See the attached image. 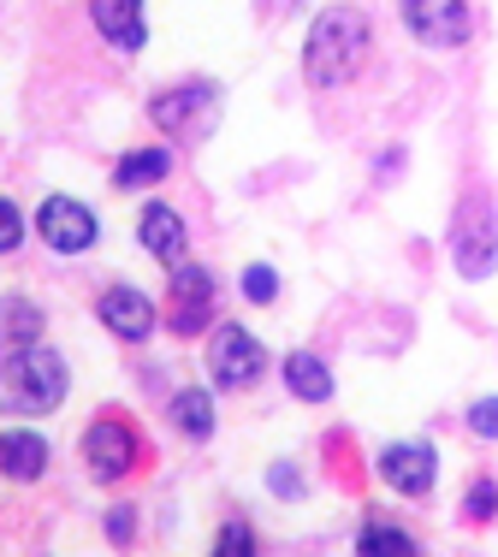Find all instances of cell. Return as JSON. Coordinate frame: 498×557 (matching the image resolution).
<instances>
[{"label":"cell","instance_id":"cell-5","mask_svg":"<svg viewBox=\"0 0 498 557\" xmlns=\"http://www.w3.org/2000/svg\"><path fill=\"white\" fill-rule=\"evenodd\" d=\"M142 457V433L130 428L120 416H101L84 428V469L96 474V481H125L130 469H137Z\"/></svg>","mask_w":498,"mask_h":557},{"label":"cell","instance_id":"cell-7","mask_svg":"<svg viewBox=\"0 0 498 557\" xmlns=\"http://www.w3.org/2000/svg\"><path fill=\"white\" fill-rule=\"evenodd\" d=\"M379 481H386L391 493H403V498H427V493H434V481H439V450L427 440L386 445V450H379Z\"/></svg>","mask_w":498,"mask_h":557},{"label":"cell","instance_id":"cell-20","mask_svg":"<svg viewBox=\"0 0 498 557\" xmlns=\"http://www.w3.org/2000/svg\"><path fill=\"white\" fill-rule=\"evenodd\" d=\"M493 510H498V486L475 481V486H469V498H463V516H469V522H493Z\"/></svg>","mask_w":498,"mask_h":557},{"label":"cell","instance_id":"cell-21","mask_svg":"<svg viewBox=\"0 0 498 557\" xmlns=\"http://www.w3.org/2000/svg\"><path fill=\"white\" fill-rule=\"evenodd\" d=\"M469 433L475 440H498V397H475L469 404Z\"/></svg>","mask_w":498,"mask_h":557},{"label":"cell","instance_id":"cell-6","mask_svg":"<svg viewBox=\"0 0 498 557\" xmlns=\"http://www.w3.org/2000/svg\"><path fill=\"white\" fill-rule=\"evenodd\" d=\"M403 30L422 48H463L475 18H469V0H403Z\"/></svg>","mask_w":498,"mask_h":557},{"label":"cell","instance_id":"cell-15","mask_svg":"<svg viewBox=\"0 0 498 557\" xmlns=\"http://www.w3.org/2000/svg\"><path fill=\"white\" fill-rule=\"evenodd\" d=\"M285 386H291V397H303V404H326L333 397V368L314 350H291L285 356Z\"/></svg>","mask_w":498,"mask_h":557},{"label":"cell","instance_id":"cell-18","mask_svg":"<svg viewBox=\"0 0 498 557\" xmlns=\"http://www.w3.org/2000/svg\"><path fill=\"white\" fill-rule=\"evenodd\" d=\"M166 172H173V154L166 149H137L113 166V184H120V190H142V184H161Z\"/></svg>","mask_w":498,"mask_h":557},{"label":"cell","instance_id":"cell-4","mask_svg":"<svg viewBox=\"0 0 498 557\" xmlns=\"http://www.w3.org/2000/svg\"><path fill=\"white\" fill-rule=\"evenodd\" d=\"M208 374H214L220 392H249L261 374H267V350L249 326H214L208 338Z\"/></svg>","mask_w":498,"mask_h":557},{"label":"cell","instance_id":"cell-9","mask_svg":"<svg viewBox=\"0 0 498 557\" xmlns=\"http://www.w3.org/2000/svg\"><path fill=\"white\" fill-rule=\"evenodd\" d=\"M214 314V278H208L196 261H173V309H166V326L178 338H196Z\"/></svg>","mask_w":498,"mask_h":557},{"label":"cell","instance_id":"cell-2","mask_svg":"<svg viewBox=\"0 0 498 557\" xmlns=\"http://www.w3.org/2000/svg\"><path fill=\"white\" fill-rule=\"evenodd\" d=\"M65 356L48 350V344H24L0 362V416H48V409L65 404Z\"/></svg>","mask_w":498,"mask_h":557},{"label":"cell","instance_id":"cell-14","mask_svg":"<svg viewBox=\"0 0 498 557\" xmlns=\"http://www.w3.org/2000/svg\"><path fill=\"white\" fill-rule=\"evenodd\" d=\"M48 469V440L30 428H12L0 433V474L7 481H36V474Z\"/></svg>","mask_w":498,"mask_h":557},{"label":"cell","instance_id":"cell-13","mask_svg":"<svg viewBox=\"0 0 498 557\" xmlns=\"http://www.w3.org/2000/svg\"><path fill=\"white\" fill-rule=\"evenodd\" d=\"M96 30L108 36L113 48L137 54L149 42V24H142V0H96Z\"/></svg>","mask_w":498,"mask_h":557},{"label":"cell","instance_id":"cell-8","mask_svg":"<svg viewBox=\"0 0 498 557\" xmlns=\"http://www.w3.org/2000/svg\"><path fill=\"white\" fill-rule=\"evenodd\" d=\"M36 232H42L48 249L77 256V249H89L101 237V225H96V214H89L84 202H72V196H48V202L36 208Z\"/></svg>","mask_w":498,"mask_h":557},{"label":"cell","instance_id":"cell-22","mask_svg":"<svg viewBox=\"0 0 498 557\" xmlns=\"http://www.w3.org/2000/svg\"><path fill=\"white\" fill-rule=\"evenodd\" d=\"M214 552H220V557H249V552H256V540H249V522H226V528H220Z\"/></svg>","mask_w":498,"mask_h":557},{"label":"cell","instance_id":"cell-26","mask_svg":"<svg viewBox=\"0 0 498 557\" xmlns=\"http://www.w3.org/2000/svg\"><path fill=\"white\" fill-rule=\"evenodd\" d=\"M273 486H285V498H297V469H273Z\"/></svg>","mask_w":498,"mask_h":557},{"label":"cell","instance_id":"cell-16","mask_svg":"<svg viewBox=\"0 0 498 557\" xmlns=\"http://www.w3.org/2000/svg\"><path fill=\"white\" fill-rule=\"evenodd\" d=\"M24 344H42V309L24 297H7L0 302V350H24Z\"/></svg>","mask_w":498,"mask_h":557},{"label":"cell","instance_id":"cell-23","mask_svg":"<svg viewBox=\"0 0 498 557\" xmlns=\"http://www.w3.org/2000/svg\"><path fill=\"white\" fill-rule=\"evenodd\" d=\"M244 297L249 302H273V297H279V278H273V268H261V261H256V268L244 273Z\"/></svg>","mask_w":498,"mask_h":557},{"label":"cell","instance_id":"cell-12","mask_svg":"<svg viewBox=\"0 0 498 557\" xmlns=\"http://www.w3.org/2000/svg\"><path fill=\"white\" fill-rule=\"evenodd\" d=\"M137 237H142V249H149L161 268L185 261V214H178V208L149 202V208H142V220H137Z\"/></svg>","mask_w":498,"mask_h":557},{"label":"cell","instance_id":"cell-1","mask_svg":"<svg viewBox=\"0 0 498 557\" xmlns=\"http://www.w3.org/2000/svg\"><path fill=\"white\" fill-rule=\"evenodd\" d=\"M374 54V30L357 7H326L309 24L303 42V77L314 89H345L350 77H362V65Z\"/></svg>","mask_w":498,"mask_h":557},{"label":"cell","instance_id":"cell-3","mask_svg":"<svg viewBox=\"0 0 498 557\" xmlns=\"http://www.w3.org/2000/svg\"><path fill=\"white\" fill-rule=\"evenodd\" d=\"M451 268L463 278H487L498 268V208L487 190L463 196L451 220Z\"/></svg>","mask_w":498,"mask_h":557},{"label":"cell","instance_id":"cell-17","mask_svg":"<svg viewBox=\"0 0 498 557\" xmlns=\"http://www.w3.org/2000/svg\"><path fill=\"white\" fill-rule=\"evenodd\" d=\"M173 428L185 433V440H208V433H214V397L202 386H185L173 397Z\"/></svg>","mask_w":498,"mask_h":557},{"label":"cell","instance_id":"cell-19","mask_svg":"<svg viewBox=\"0 0 498 557\" xmlns=\"http://www.w3.org/2000/svg\"><path fill=\"white\" fill-rule=\"evenodd\" d=\"M357 552H362V557H415L422 546H415V540L403 534V528L369 522V528H362V540H357Z\"/></svg>","mask_w":498,"mask_h":557},{"label":"cell","instance_id":"cell-24","mask_svg":"<svg viewBox=\"0 0 498 557\" xmlns=\"http://www.w3.org/2000/svg\"><path fill=\"white\" fill-rule=\"evenodd\" d=\"M18 237H24V220H18V208L0 196V256H12V249H18Z\"/></svg>","mask_w":498,"mask_h":557},{"label":"cell","instance_id":"cell-11","mask_svg":"<svg viewBox=\"0 0 498 557\" xmlns=\"http://www.w3.org/2000/svg\"><path fill=\"white\" fill-rule=\"evenodd\" d=\"M96 314H101V326H108L113 338H125V344H142L154 333V302L142 297L137 285H113V290H101V302H96Z\"/></svg>","mask_w":498,"mask_h":557},{"label":"cell","instance_id":"cell-10","mask_svg":"<svg viewBox=\"0 0 498 557\" xmlns=\"http://www.w3.org/2000/svg\"><path fill=\"white\" fill-rule=\"evenodd\" d=\"M214 108H220L214 84H178V89H161V96L149 101V119L166 131V137H185V131H202Z\"/></svg>","mask_w":498,"mask_h":557},{"label":"cell","instance_id":"cell-25","mask_svg":"<svg viewBox=\"0 0 498 557\" xmlns=\"http://www.w3.org/2000/svg\"><path fill=\"white\" fill-rule=\"evenodd\" d=\"M130 528H137V510H130V504H120V510L108 516V534H113V546H130Z\"/></svg>","mask_w":498,"mask_h":557}]
</instances>
